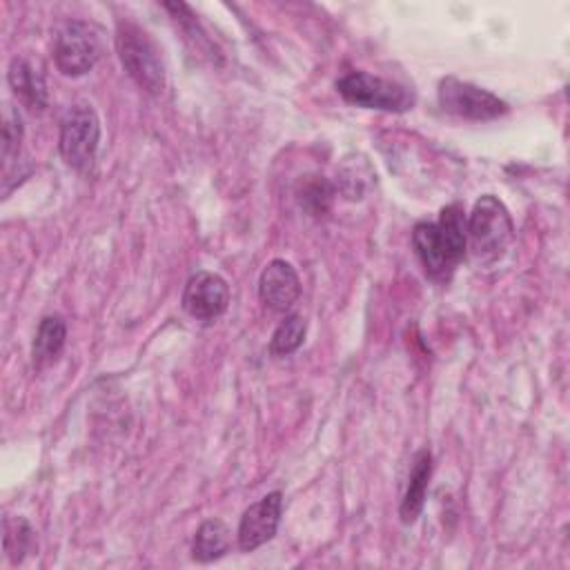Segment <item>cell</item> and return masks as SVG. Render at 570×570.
Masks as SVG:
<instances>
[{
	"label": "cell",
	"mask_w": 570,
	"mask_h": 570,
	"mask_svg": "<svg viewBox=\"0 0 570 570\" xmlns=\"http://www.w3.org/2000/svg\"><path fill=\"white\" fill-rule=\"evenodd\" d=\"M469 241L473 259L491 266L504 259L515 241V223L508 207L493 194L482 196L469 216Z\"/></svg>",
	"instance_id": "1"
},
{
	"label": "cell",
	"mask_w": 570,
	"mask_h": 570,
	"mask_svg": "<svg viewBox=\"0 0 570 570\" xmlns=\"http://www.w3.org/2000/svg\"><path fill=\"white\" fill-rule=\"evenodd\" d=\"M117 50L126 72L148 94L159 96L165 89V65L152 36L132 21H119Z\"/></svg>",
	"instance_id": "2"
},
{
	"label": "cell",
	"mask_w": 570,
	"mask_h": 570,
	"mask_svg": "<svg viewBox=\"0 0 570 570\" xmlns=\"http://www.w3.org/2000/svg\"><path fill=\"white\" fill-rule=\"evenodd\" d=\"M336 92L346 103L364 109L404 114L415 105V94L408 87L368 72H353L338 78Z\"/></svg>",
	"instance_id": "3"
},
{
	"label": "cell",
	"mask_w": 570,
	"mask_h": 570,
	"mask_svg": "<svg viewBox=\"0 0 570 570\" xmlns=\"http://www.w3.org/2000/svg\"><path fill=\"white\" fill-rule=\"evenodd\" d=\"M437 96L445 114H452V117H460L466 121H495L510 109L508 103L495 96L493 92L454 76L441 78Z\"/></svg>",
	"instance_id": "4"
},
{
	"label": "cell",
	"mask_w": 570,
	"mask_h": 570,
	"mask_svg": "<svg viewBox=\"0 0 570 570\" xmlns=\"http://www.w3.org/2000/svg\"><path fill=\"white\" fill-rule=\"evenodd\" d=\"M100 143V121L89 105H74L61 123V157L63 161L85 172L92 168Z\"/></svg>",
	"instance_id": "5"
},
{
	"label": "cell",
	"mask_w": 570,
	"mask_h": 570,
	"mask_svg": "<svg viewBox=\"0 0 570 570\" xmlns=\"http://www.w3.org/2000/svg\"><path fill=\"white\" fill-rule=\"evenodd\" d=\"M103 56L100 32L85 21H69L56 36L54 61L65 76H83Z\"/></svg>",
	"instance_id": "6"
},
{
	"label": "cell",
	"mask_w": 570,
	"mask_h": 570,
	"mask_svg": "<svg viewBox=\"0 0 570 570\" xmlns=\"http://www.w3.org/2000/svg\"><path fill=\"white\" fill-rule=\"evenodd\" d=\"M230 305V286L214 272H196L183 290V310L201 321L214 323Z\"/></svg>",
	"instance_id": "7"
},
{
	"label": "cell",
	"mask_w": 570,
	"mask_h": 570,
	"mask_svg": "<svg viewBox=\"0 0 570 570\" xmlns=\"http://www.w3.org/2000/svg\"><path fill=\"white\" fill-rule=\"evenodd\" d=\"M281 515H283V495L270 493L264 499H259L257 504H252L239 524V548L244 552H252L257 548H261L264 544L272 541L279 524H281Z\"/></svg>",
	"instance_id": "8"
},
{
	"label": "cell",
	"mask_w": 570,
	"mask_h": 570,
	"mask_svg": "<svg viewBox=\"0 0 570 570\" xmlns=\"http://www.w3.org/2000/svg\"><path fill=\"white\" fill-rule=\"evenodd\" d=\"M301 297V281L292 264L275 259L266 266L259 279V299L272 312H290Z\"/></svg>",
	"instance_id": "9"
},
{
	"label": "cell",
	"mask_w": 570,
	"mask_h": 570,
	"mask_svg": "<svg viewBox=\"0 0 570 570\" xmlns=\"http://www.w3.org/2000/svg\"><path fill=\"white\" fill-rule=\"evenodd\" d=\"M437 235L448 261L458 268L469 248V216L460 203H452L441 209L437 221Z\"/></svg>",
	"instance_id": "10"
},
{
	"label": "cell",
	"mask_w": 570,
	"mask_h": 570,
	"mask_svg": "<svg viewBox=\"0 0 570 570\" xmlns=\"http://www.w3.org/2000/svg\"><path fill=\"white\" fill-rule=\"evenodd\" d=\"M412 246L415 252L426 270V275L430 279L437 281H448L454 272V266L448 261L441 244H439V235H437V223H417L415 233H412Z\"/></svg>",
	"instance_id": "11"
},
{
	"label": "cell",
	"mask_w": 570,
	"mask_h": 570,
	"mask_svg": "<svg viewBox=\"0 0 570 570\" xmlns=\"http://www.w3.org/2000/svg\"><path fill=\"white\" fill-rule=\"evenodd\" d=\"M430 475H432V454H430L428 448H423L415 454L408 488H406V495H404V502H401V508H399L401 521L406 526L415 524L419 519L421 510H423Z\"/></svg>",
	"instance_id": "12"
},
{
	"label": "cell",
	"mask_w": 570,
	"mask_h": 570,
	"mask_svg": "<svg viewBox=\"0 0 570 570\" xmlns=\"http://www.w3.org/2000/svg\"><path fill=\"white\" fill-rule=\"evenodd\" d=\"M10 85L14 94L28 105L32 111H41L47 107V85L45 76L36 65L28 58H14L10 65Z\"/></svg>",
	"instance_id": "13"
},
{
	"label": "cell",
	"mask_w": 570,
	"mask_h": 570,
	"mask_svg": "<svg viewBox=\"0 0 570 570\" xmlns=\"http://www.w3.org/2000/svg\"><path fill=\"white\" fill-rule=\"evenodd\" d=\"M67 341V325L61 316H45L39 325L32 346V359L36 370H45L58 362L65 351Z\"/></svg>",
	"instance_id": "14"
},
{
	"label": "cell",
	"mask_w": 570,
	"mask_h": 570,
	"mask_svg": "<svg viewBox=\"0 0 570 570\" xmlns=\"http://www.w3.org/2000/svg\"><path fill=\"white\" fill-rule=\"evenodd\" d=\"M233 546V533L221 519H207L194 535L192 557L201 563L221 559Z\"/></svg>",
	"instance_id": "15"
},
{
	"label": "cell",
	"mask_w": 570,
	"mask_h": 570,
	"mask_svg": "<svg viewBox=\"0 0 570 570\" xmlns=\"http://www.w3.org/2000/svg\"><path fill=\"white\" fill-rule=\"evenodd\" d=\"M6 552L12 563H23V559L36 548V533L23 517H6L3 521Z\"/></svg>",
	"instance_id": "16"
},
{
	"label": "cell",
	"mask_w": 570,
	"mask_h": 570,
	"mask_svg": "<svg viewBox=\"0 0 570 570\" xmlns=\"http://www.w3.org/2000/svg\"><path fill=\"white\" fill-rule=\"evenodd\" d=\"M305 332H308V323L301 314H290L286 316L279 327L272 334L270 341V353L275 357H290L294 355L305 341Z\"/></svg>",
	"instance_id": "17"
},
{
	"label": "cell",
	"mask_w": 570,
	"mask_h": 570,
	"mask_svg": "<svg viewBox=\"0 0 570 570\" xmlns=\"http://www.w3.org/2000/svg\"><path fill=\"white\" fill-rule=\"evenodd\" d=\"M21 143H23L21 114L8 107L3 119V176L14 172V163L21 157Z\"/></svg>",
	"instance_id": "18"
},
{
	"label": "cell",
	"mask_w": 570,
	"mask_h": 570,
	"mask_svg": "<svg viewBox=\"0 0 570 570\" xmlns=\"http://www.w3.org/2000/svg\"><path fill=\"white\" fill-rule=\"evenodd\" d=\"M297 196H299V203L312 214H325L332 201V185L323 176H308L301 183Z\"/></svg>",
	"instance_id": "19"
}]
</instances>
